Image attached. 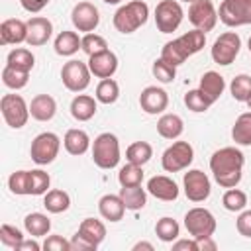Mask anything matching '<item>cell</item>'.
<instances>
[{"instance_id":"cell-44","label":"cell","mask_w":251,"mask_h":251,"mask_svg":"<svg viewBox=\"0 0 251 251\" xmlns=\"http://www.w3.org/2000/svg\"><path fill=\"white\" fill-rule=\"evenodd\" d=\"M108 49V43L102 35L98 33H84L82 37V51L90 57V55H96V53H102Z\"/></svg>"},{"instance_id":"cell-10","label":"cell","mask_w":251,"mask_h":251,"mask_svg":"<svg viewBox=\"0 0 251 251\" xmlns=\"http://www.w3.org/2000/svg\"><path fill=\"white\" fill-rule=\"evenodd\" d=\"M182 8L176 0H161L155 6V24L161 33H173L182 22Z\"/></svg>"},{"instance_id":"cell-33","label":"cell","mask_w":251,"mask_h":251,"mask_svg":"<svg viewBox=\"0 0 251 251\" xmlns=\"http://www.w3.org/2000/svg\"><path fill=\"white\" fill-rule=\"evenodd\" d=\"M151 157H153V147L147 141H135L126 149L127 163H133V165H139V167H143Z\"/></svg>"},{"instance_id":"cell-8","label":"cell","mask_w":251,"mask_h":251,"mask_svg":"<svg viewBox=\"0 0 251 251\" xmlns=\"http://www.w3.org/2000/svg\"><path fill=\"white\" fill-rule=\"evenodd\" d=\"M59 147H61L59 135L53 131H43L31 141V149H29L31 161L37 165H49L59 155Z\"/></svg>"},{"instance_id":"cell-3","label":"cell","mask_w":251,"mask_h":251,"mask_svg":"<svg viewBox=\"0 0 251 251\" xmlns=\"http://www.w3.org/2000/svg\"><path fill=\"white\" fill-rule=\"evenodd\" d=\"M149 18V6L143 0H131L126 6L118 8L114 14V27L120 33H133Z\"/></svg>"},{"instance_id":"cell-57","label":"cell","mask_w":251,"mask_h":251,"mask_svg":"<svg viewBox=\"0 0 251 251\" xmlns=\"http://www.w3.org/2000/svg\"><path fill=\"white\" fill-rule=\"evenodd\" d=\"M182 2H194V0H182Z\"/></svg>"},{"instance_id":"cell-36","label":"cell","mask_w":251,"mask_h":251,"mask_svg":"<svg viewBox=\"0 0 251 251\" xmlns=\"http://www.w3.org/2000/svg\"><path fill=\"white\" fill-rule=\"evenodd\" d=\"M120 96V86L114 78H102L96 86V100L102 104H114Z\"/></svg>"},{"instance_id":"cell-49","label":"cell","mask_w":251,"mask_h":251,"mask_svg":"<svg viewBox=\"0 0 251 251\" xmlns=\"http://www.w3.org/2000/svg\"><path fill=\"white\" fill-rule=\"evenodd\" d=\"M90 249H96V247L76 231L71 239V251H90Z\"/></svg>"},{"instance_id":"cell-43","label":"cell","mask_w":251,"mask_h":251,"mask_svg":"<svg viewBox=\"0 0 251 251\" xmlns=\"http://www.w3.org/2000/svg\"><path fill=\"white\" fill-rule=\"evenodd\" d=\"M8 186L14 194L24 196L29 194V171H16L8 178Z\"/></svg>"},{"instance_id":"cell-14","label":"cell","mask_w":251,"mask_h":251,"mask_svg":"<svg viewBox=\"0 0 251 251\" xmlns=\"http://www.w3.org/2000/svg\"><path fill=\"white\" fill-rule=\"evenodd\" d=\"M182 184H184V194L190 202H204L212 192L210 178L200 169H192V171L184 173Z\"/></svg>"},{"instance_id":"cell-46","label":"cell","mask_w":251,"mask_h":251,"mask_svg":"<svg viewBox=\"0 0 251 251\" xmlns=\"http://www.w3.org/2000/svg\"><path fill=\"white\" fill-rule=\"evenodd\" d=\"M0 241L6 247L18 249V245L24 241V235H22V231L18 227H14L10 224H2V227H0Z\"/></svg>"},{"instance_id":"cell-23","label":"cell","mask_w":251,"mask_h":251,"mask_svg":"<svg viewBox=\"0 0 251 251\" xmlns=\"http://www.w3.org/2000/svg\"><path fill=\"white\" fill-rule=\"evenodd\" d=\"M63 145H65L67 153H71V155H84L88 151V147H90V137H88V133L84 129L75 127V129H69L65 133Z\"/></svg>"},{"instance_id":"cell-24","label":"cell","mask_w":251,"mask_h":251,"mask_svg":"<svg viewBox=\"0 0 251 251\" xmlns=\"http://www.w3.org/2000/svg\"><path fill=\"white\" fill-rule=\"evenodd\" d=\"M96 114V100L88 94H78L71 102V116L78 122H88Z\"/></svg>"},{"instance_id":"cell-2","label":"cell","mask_w":251,"mask_h":251,"mask_svg":"<svg viewBox=\"0 0 251 251\" xmlns=\"http://www.w3.org/2000/svg\"><path fill=\"white\" fill-rule=\"evenodd\" d=\"M206 43V33L202 29H192V31H186L182 33L180 37L169 41L163 45L161 49V59H165L167 63H171L173 67H178L182 65L190 55L198 53Z\"/></svg>"},{"instance_id":"cell-55","label":"cell","mask_w":251,"mask_h":251,"mask_svg":"<svg viewBox=\"0 0 251 251\" xmlns=\"http://www.w3.org/2000/svg\"><path fill=\"white\" fill-rule=\"evenodd\" d=\"M247 47H249V53H251V37H249V41H247Z\"/></svg>"},{"instance_id":"cell-31","label":"cell","mask_w":251,"mask_h":251,"mask_svg":"<svg viewBox=\"0 0 251 251\" xmlns=\"http://www.w3.org/2000/svg\"><path fill=\"white\" fill-rule=\"evenodd\" d=\"M43 206L47 212L51 214H61V212H67L69 206H71V196L65 192V190H47L45 192V198H43Z\"/></svg>"},{"instance_id":"cell-56","label":"cell","mask_w":251,"mask_h":251,"mask_svg":"<svg viewBox=\"0 0 251 251\" xmlns=\"http://www.w3.org/2000/svg\"><path fill=\"white\" fill-rule=\"evenodd\" d=\"M247 106H249V110H251V98H249V100H247Z\"/></svg>"},{"instance_id":"cell-19","label":"cell","mask_w":251,"mask_h":251,"mask_svg":"<svg viewBox=\"0 0 251 251\" xmlns=\"http://www.w3.org/2000/svg\"><path fill=\"white\" fill-rule=\"evenodd\" d=\"M25 39H27V22L10 18L0 24V43L2 45H18Z\"/></svg>"},{"instance_id":"cell-20","label":"cell","mask_w":251,"mask_h":251,"mask_svg":"<svg viewBox=\"0 0 251 251\" xmlns=\"http://www.w3.org/2000/svg\"><path fill=\"white\" fill-rule=\"evenodd\" d=\"M147 192L153 194L159 200H165V202H173V200L178 198V186H176V182L173 178L165 176V175L151 176L147 180Z\"/></svg>"},{"instance_id":"cell-9","label":"cell","mask_w":251,"mask_h":251,"mask_svg":"<svg viewBox=\"0 0 251 251\" xmlns=\"http://www.w3.org/2000/svg\"><path fill=\"white\" fill-rule=\"evenodd\" d=\"M194 159V149L188 141H175L169 145L161 157V165L167 173H178L186 169Z\"/></svg>"},{"instance_id":"cell-28","label":"cell","mask_w":251,"mask_h":251,"mask_svg":"<svg viewBox=\"0 0 251 251\" xmlns=\"http://www.w3.org/2000/svg\"><path fill=\"white\" fill-rule=\"evenodd\" d=\"M78 233L88 239L94 247H98L104 239H106V226L100 222V220H94V218H84L78 226Z\"/></svg>"},{"instance_id":"cell-13","label":"cell","mask_w":251,"mask_h":251,"mask_svg":"<svg viewBox=\"0 0 251 251\" xmlns=\"http://www.w3.org/2000/svg\"><path fill=\"white\" fill-rule=\"evenodd\" d=\"M188 20L196 29H202L206 33L216 27L218 10L210 0H194L190 2V8H188Z\"/></svg>"},{"instance_id":"cell-47","label":"cell","mask_w":251,"mask_h":251,"mask_svg":"<svg viewBox=\"0 0 251 251\" xmlns=\"http://www.w3.org/2000/svg\"><path fill=\"white\" fill-rule=\"evenodd\" d=\"M45 251H71V241H67L63 235H49L43 243Z\"/></svg>"},{"instance_id":"cell-11","label":"cell","mask_w":251,"mask_h":251,"mask_svg":"<svg viewBox=\"0 0 251 251\" xmlns=\"http://www.w3.org/2000/svg\"><path fill=\"white\" fill-rule=\"evenodd\" d=\"M90 69L86 63L82 61H76V59H71L69 63L63 65L61 69V78H63V84L67 90L71 92H82L84 88H88L90 84Z\"/></svg>"},{"instance_id":"cell-52","label":"cell","mask_w":251,"mask_h":251,"mask_svg":"<svg viewBox=\"0 0 251 251\" xmlns=\"http://www.w3.org/2000/svg\"><path fill=\"white\" fill-rule=\"evenodd\" d=\"M39 249H41V245H39L37 241H31V239H29V241L24 239V241L18 245V251H39Z\"/></svg>"},{"instance_id":"cell-6","label":"cell","mask_w":251,"mask_h":251,"mask_svg":"<svg viewBox=\"0 0 251 251\" xmlns=\"http://www.w3.org/2000/svg\"><path fill=\"white\" fill-rule=\"evenodd\" d=\"M218 18L227 27H239L251 24V0H224L218 10Z\"/></svg>"},{"instance_id":"cell-53","label":"cell","mask_w":251,"mask_h":251,"mask_svg":"<svg viewBox=\"0 0 251 251\" xmlns=\"http://www.w3.org/2000/svg\"><path fill=\"white\" fill-rule=\"evenodd\" d=\"M139 249H149V251H153V245L147 243V241H139V243L133 245V251H139Z\"/></svg>"},{"instance_id":"cell-4","label":"cell","mask_w":251,"mask_h":251,"mask_svg":"<svg viewBox=\"0 0 251 251\" xmlns=\"http://www.w3.org/2000/svg\"><path fill=\"white\" fill-rule=\"evenodd\" d=\"M92 161L100 169H114L120 163V141L114 133H100L92 143Z\"/></svg>"},{"instance_id":"cell-5","label":"cell","mask_w":251,"mask_h":251,"mask_svg":"<svg viewBox=\"0 0 251 251\" xmlns=\"http://www.w3.org/2000/svg\"><path fill=\"white\" fill-rule=\"evenodd\" d=\"M184 227L186 231L194 237V239H206V237H212L214 231H216V218L210 210L206 208H190L186 214H184Z\"/></svg>"},{"instance_id":"cell-38","label":"cell","mask_w":251,"mask_h":251,"mask_svg":"<svg viewBox=\"0 0 251 251\" xmlns=\"http://www.w3.org/2000/svg\"><path fill=\"white\" fill-rule=\"evenodd\" d=\"M222 204L227 212H241L247 206V194L239 188H227L222 196Z\"/></svg>"},{"instance_id":"cell-48","label":"cell","mask_w":251,"mask_h":251,"mask_svg":"<svg viewBox=\"0 0 251 251\" xmlns=\"http://www.w3.org/2000/svg\"><path fill=\"white\" fill-rule=\"evenodd\" d=\"M235 227L243 237H251V210H245L237 216Z\"/></svg>"},{"instance_id":"cell-17","label":"cell","mask_w":251,"mask_h":251,"mask_svg":"<svg viewBox=\"0 0 251 251\" xmlns=\"http://www.w3.org/2000/svg\"><path fill=\"white\" fill-rule=\"evenodd\" d=\"M139 106L145 114H161L169 106V94L159 86H145L139 94Z\"/></svg>"},{"instance_id":"cell-34","label":"cell","mask_w":251,"mask_h":251,"mask_svg":"<svg viewBox=\"0 0 251 251\" xmlns=\"http://www.w3.org/2000/svg\"><path fill=\"white\" fill-rule=\"evenodd\" d=\"M27 80H29V71H22V69H16L10 65H6L2 71V82L12 90L24 88L27 84Z\"/></svg>"},{"instance_id":"cell-32","label":"cell","mask_w":251,"mask_h":251,"mask_svg":"<svg viewBox=\"0 0 251 251\" xmlns=\"http://www.w3.org/2000/svg\"><path fill=\"white\" fill-rule=\"evenodd\" d=\"M231 137L239 145H251V112H243L237 116L231 127Z\"/></svg>"},{"instance_id":"cell-37","label":"cell","mask_w":251,"mask_h":251,"mask_svg":"<svg viewBox=\"0 0 251 251\" xmlns=\"http://www.w3.org/2000/svg\"><path fill=\"white\" fill-rule=\"evenodd\" d=\"M33 63H35V57L29 49H24V47H18L14 51L8 53V63L10 67H16V69H22V71H31L33 69Z\"/></svg>"},{"instance_id":"cell-51","label":"cell","mask_w":251,"mask_h":251,"mask_svg":"<svg viewBox=\"0 0 251 251\" xmlns=\"http://www.w3.org/2000/svg\"><path fill=\"white\" fill-rule=\"evenodd\" d=\"M173 249L175 251H200V247H198V239H178V241H175L173 243Z\"/></svg>"},{"instance_id":"cell-41","label":"cell","mask_w":251,"mask_h":251,"mask_svg":"<svg viewBox=\"0 0 251 251\" xmlns=\"http://www.w3.org/2000/svg\"><path fill=\"white\" fill-rule=\"evenodd\" d=\"M118 180L122 186H135V184H141L143 180V171L139 165H133V163H127L120 169L118 173Z\"/></svg>"},{"instance_id":"cell-12","label":"cell","mask_w":251,"mask_h":251,"mask_svg":"<svg viewBox=\"0 0 251 251\" xmlns=\"http://www.w3.org/2000/svg\"><path fill=\"white\" fill-rule=\"evenodd\" d=\"M241 49V37L235 31H226L222 33L214 45H212V59L218 65H231L235 61V57L239 55Z\"/></svg>"},{"instance_id":"cell-50","label":"cell","mask_w":251,"mask_h":251,"mask_svg":"<svg viewBox=\"0 0 251 251\" xmlns=\"http://www.w3.org/2000/svg\"><path fill=\"white\" fill-rule=\"evenodd\" d=\"M20 4H22V8H24L25 12L37 14V12H41V10L49 4V0H20Z\"/></svg>"},{"instance_id":"cell-21","label":"cell","mask_w":251,"mask_h":251,"mask_svg":"<svg viewBox=\"0 0 251 251\" xmlns=\"http://www.w3.org/2000/svg\"><path fill=\"white\" fill-rule=\"evenodd\" d=\"M57 112V102L53 96L49 94H37L31 98V104H29V114L33 120L37 122H49L53 120Z\"/></svg>"},{"instance_id":"cell-18","label":"cell","mask_w":251,"mask_h":251,"mask_svg":"<svg viewBox=\"0 0 251 251\" xmlns=\"http://www.w3.org/2000/svg\"><path fill=\"white\" fill-rule=\"evenodd\" d=\"M53 33V24L43 16H33L27 20V39L25 43L31 47L45 45Z\"/></svg>"},{"instance_id":"cell-27","label":"cell","mask_w":251,"mask_h":251,"mask_svg":"<svg viewBox=\"0 0 251 251\" xmlns=\"http://www.w3.org/2000/svg\"><path fill=\"white\" fill-rule=\"evenodd\" d=\"M224 88H226V80H224V76L220 73L208 71V73L202 75V78H200V90L212 100V104L222 96Z\"/></svg>"},{"instance_id":"cell-16","label":"cell","mask_w":251,"mask_h":251,"mask_svg":"<svg viewBox=\"0 0 251 251\" xmlns=\"http://www.w3.org/2000/svg\"><path fill=\"white\" fill-rule=\"evenodd\" d=\"M88 69L96 78H112L114 73L118 71V57L110 49L90 55L88 57Z\"/></svg>"},{"instance_id":"cell-30","label":"cell","mask_w":251,"mask_h":251,"mask_svg":"<svg viewBox=\"0 0 251 251\" xmlns=\"http://www.w3.org/2000/svg\"><path fill=\"white\" fill-rule=\"evenodd\" d=\"M120 196L126 204L127 210H141L145 204H147V192L141 188V184H135V186H122L120 188Z\"/></svg>"},{"instance_id":"cell-26","label":"cell","mask_w":251,"mask_h":251,"mask_svg":"<svg viewBox=\"0 0 251 251\" xmlns=\"http://www.w3.org/2000/svg\"><path fill=\"white\" fill-rule=\"evenodd\" d=\"M55 53L57 55H63V57H71L75 55L78 49H82V37H78V33L75 31H61L57 37H55Z\"/></svg>"},{"instance_id":"cell-39","label":"cell","mask_w":251,"mask_h":251,"mask_svg":"<svg viewBox=\"0 0 251 251\" xmlns=\"http://www.w3.org/2000/svg\"><path fill=\"white\" fill-rule=\"evenodd\" d=\"M184 104H186V108H188L190 112L200 114V112H206V110L212 106V100H210L200 88H194V90H188V92L184 94Z\"/></svg>"},{"instance_id":"cell-54","label":"cell","mask_w":251,"mask_h":251,"mask_svg":"<svg viewBox=\"0 0 251 251\" xmlns=\"http://www.w3.org/2000/svg\"><path fill=\"white\" fill-rule=\"evenodd\" d=\"M102 2H106V4H120L122 0H102Z\"/></svg>"},{"instance_id":"cell-25","label":"cell","mask_w":251,"mask_h":251,"mask_svg":"<svg viewBox=\"0 0 251 251\" xmlns=\"http://www.w3.org/2000/svg\"><path fill=\"white\" fill-rule=\"evenodd\" d=\"M184 131V122L176 114H163L157 122V133L165 139H176Z\"/></svg>"},{"instance_id":"cell-7","label":"cell","mask_w":251,"mask_h":251,"mask_svg":"<svg viewBox=\"0 0 251 251\" xmlns=\"http://www.w3.org/2000/svg\"><path fill=\"white\" fill-rule=\"evenodd\" d=\"M0 110L2 116L6 120V124L14 129H20L27 124L29 114V106L25 104V100L20 94H4L0 100Z\"/></svg>"},{"instance_id":"cell-1","label":"cell","mask_w":251,"mask_h":251,"mask_svg":"<svg viewBox=\"0 0 251 251\" xmlns=\"http://www.w3.org/2000/svg\"><path fill=\"white\" fill-rule=\"evenodd\" d=\"M245 157L235 147H222L210 157V171L222 188H233L243 175Z\"/></svg>"},{"instance_id":"cell-40","label":"cell","mask_w":251,"mask_h":251,"mask_svg":"<svg viewBox=\"0 0 251 251\" xmlns=\"http://www.w3.org/2000/svg\"><path fill=\"white\" fill-rule=\"evenodd\" d=\"M229 92L237 102H247L251 98V76L237 75L229 84Z\"/></svg>"},{"instance_id":"cell-42","label":"cell","mask_w":251,"mask_h":251,"mask_svg":"<svg viewBox=\"0 0 251 251\" xmlns=\"http://www.w3.org/2000/svg\"><path fill=\"white\" fill-rule=\"evenodd\" d=\"M49 184H51V178L45 171H41V169L29 171V194H33V196L45 194Z\"/></svg>"},{"instance_id":"cell-29","label":"cell","mask_w":251,"mask_h":251,"mask_svg":"<svg viewBox=\"0 0 251 251\" xmlns=\"http://www.w3.org/2000/svg\"><path fill=\"white\" fill-rule=\"evenodd\" d=\"M24 227L31 237H43L51 229V220L41 212H31L24 218Z\"/></svg>"},{"instance_id":"cell-35","label":"cell","mask_w":251,"mask_h":251,"mask_svg":"<svg viewBox=\"0 0 251 251\" xmlns=\"http://www.w3.org/2000/svg\"><path fill=\"white\" fill-rule=\"evenodd\" d=\"M155 233H157V237H159L161 241L173 243V241L178 237V233H180V226L176 224V220L165 216V218H161V220L155 224Z\"/></svg>"},{"instance_id":"cell-22","label":"cell","mask_w":251,"mask_h":251,"mask_svg":"<svg viewBox=\"0 0 251 251\" xmlns=\"http://www.w3.org/2000/svg\"><path fill=\"white\" fill-rule=\"evenodd\" d=\"M126 204L122 200L120 194H104L98 202V212L104 220L108 222H120L124 218V212H126Z\"/></svg>"},{"instance_id":"cell-45","label":"cell","mask_w":251,"mask_h":251,"mask_svg":"<svg viewBox=\"0 0 251 251\" xmlns=\"http://www.w3.org/2000/svg\"><path fill=\"white\" fill-rule=\"evenodd\" d=\"M153 76L159 80V82H173L175 76H176V67H173L171 63H167L165 59H157L153 63Z\"/></svg>"},{"instance_id":"cell-15","label":"cell","mask_w":251,"mask_h":251,"mask_svg":"<svg viewBox=\"0 0 251 251\" xmlns=\"http://www.w3.org/2000/svg\"><path fill=\"white\" fill-rule=\"evenodd\" d=\"M71 22L78 31L92 33L100 24L98 8L94 4H90V2H78L71 12Z\"/></svg>"}]
</instances>
